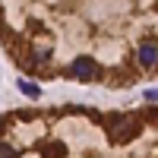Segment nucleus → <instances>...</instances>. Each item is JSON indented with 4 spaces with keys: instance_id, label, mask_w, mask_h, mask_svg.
<instances>
[{
    "instance_id": "nucleus-7",
    "label": "nucleus",
    "mask_w": 158,
    "mask_h": 158,
    "mask_svg": "<svg viewBox=\"0 0 158 158\" xmlns=\"http://www.w3.org/2000/svg\"><path fill=\"white\" fill-rule=\"evenodd\" d=\"M146 101H158V89H149L146 92Z\"/></svg>"
},
{
    "instance_id": "nucleus-1",
    "label": "nucleus",
    "mask_w": 158,
    "mask_h": 158,
    "mask_svg": "<svg viewBox=\"0 0 158 158\" xmlns=\"http://www.w3.org/2000/svg\"><path fill=\"white\" fill-rule=\"evenodd\" d=\"M104 130H108L111 142H117V146H127L133 136H139L142 123H139L136 114H111L108 120H104Z\"/></svg>"
},
{
    "instance_id": "nucleus-2",
    "label": "nucleus",
    "mask_w": 158,
    "mask_h": 158,
    "mask_svg": "<svg viewBox=\"0 0 158 158\" xmlns=\"http://www.w3.org/2000/svg\"><path fill=\"white\" fill-rule=\"evenodd\" d=\"M70 76H76V79H82V82H89V79H98L101 70H98V63L92 60V57H76V60L70 63Z\"/></svg>"
},
{
    "instance_id": "nucleus-3",
    "label": "nucleus",
    "mask_w": 158,
    "mask_h": 158,
    "mask_svg": "<svg viewBox=\"0 0 158 158\" xmlns=\"http://www.w3.org/2000/svg\"><path fill=\"white\" fill-rule=\"evenodd\" d=\"M38 152H41L44 158H67V146H63V142H57V139L41 142V146H38Z\"/></svg>"
},
{
    "instance_id": "nucleus-4",
    "label": "nucleus",
    "mask_w": 158,
    "mask_h": 158,
    "mask_svg": "<svg viewBox=\"0 0 158 158\" xmlns=\"http://www.w3.org/2000/svg\"><path fill=\"white\" fill-rule=\"evenodd\" d=\"M155 60H158V44L155 41H146L139 48V63H142V67H152Z\"/></svg>"
},
{
    "instance_id": "nucleus-5",
    "label": "nucleus",
    "mask_w": 158,
    "mask_h": 158,
    "mask_svg": "<svg viewBox=\"0 0 158 158\" xmlns=\"http://www.w3.org/2000/svg\"><path fill=\"white\" fill-rule=\"evenodd\" d=\"M19 89H22V92H25V95H29V98H38V95H41V89H38L35 82H25V79L19 82Z\"/></svg>"
},
{
    "instance_id": "nucleus-6",
    "label": "nucleus",
    "mask_w": 158,
    "mask_h": 158,
    "mask_svg": "<svg viewBox=\"0 0 158 158\" xmlns=\"http://www.w3.org/2000/svg\"><path fill=\"white\" fill-rule=\"evenodd\" d=\"M0 158H16V149H13L10 142H6V139L0 142Z\"/></svg>"
}]
</instances>
